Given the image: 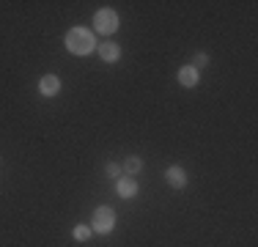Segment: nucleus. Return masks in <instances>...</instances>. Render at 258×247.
<instances>
[{"instance_id":"obj_12","label":"nucleus","mask_w":258,"mask_h":247,"mask_svg":"<svg viewBox=\"0 0 258 247\" xmlns=\"http://www.w3.org/2000/svg\"><path fill=\"white\" fill-rule=\"evenodd\" d=\"M206 64H209V55H206V52H198V55H195V64H192V66H195V69H198V72L204 69Z\"/></svg>"},{"instance_id":"obj_4","label":"nucleus","mask_w":258,"mask_h":247,"mask_svg":"<svg viewBox=\"0 0 258 247\" xmlns=\"http://www.w3.org/2000/svg\"><path fill=\"white\" fill-rule=\"evenodd\" d=\"M60 91V80L55 77V74H44V77L39 80V94L41 96H55Z\"/></svg>"},{"instance_id":"obj_2","label":"nucleus","mask_w":258,"mask_h":247,"mask_svg":"<svg viewBox=\"0 0 258 247\" xmlns=\"http://www.w3.org/2000/svg\"><path fill=\"white\" fill-rule=\"evenodd\" d=\"M94 28L99 30V33H104V36L115 33V30H118V14H115L113 9H102V11H96V17H94Z\"/></svg>"},{"instance_id":"obj_3","label":"nucleus","mask_w":258,"mask_h":247,"mask_svg":"<svg viewBox=\"0 0 258 247\" xmlns=\"http://www.w3.org/2000/svg\"><path fill=\"white\" fill-rule=\"evenodd\" d=\"M91 231H96V233H110L115 228V214H113V209L110 206H99L94 212V222H91Z\"/></svg>"},{"instance_id":"obj_10","label":"nucleus","mask_w":258,"mask_h":247,"mask_svg":"<svg viewBox=\"0 0 258 247\" xmlns=\"http://www.w3.org/2000/svg\"><path fill=\"white\" fill-rule=\"evenodd\" d=\"M75 239H77V242H88V239H91V228L83 225V222L75 225Z\"/></svg>"},{"instance_id":"obj_5","label":"nucleus","mask_w":258,"mask_h":247,"mask_svg":"<svg viewBox=\"0 0 258 247\" xmlns=\"http://www.w3.org/2000/svg\"><path fill=\"white\" fill-rule=\"evenodd\" d=\"M179 83L184 88H195V85L201 83V72L195 69V66H181L179 69Z\"/></svg>"},{"instance_id":"obj_11","label":"nucleus","mask_w":258,"mask_h":247,"mask_svg":"<svg viewBox=\"0 0 258 247\" xmlns=\"http://www.w3.org/2000/svg\"><path fill=\"white\" fill-rule=\"evenodd\" d=\"M104 173H107L110 178H115V181H118V178H121V165L110 162V165H107V170H104Z\"/></svg>"},{"instance_id":"obj_8","label":"nucleus","mask_w":258,"mask_h":247,"mask_svg":"<svg viewBox=\"0 0 258 247\" xmlns=\"http://www.w3.org/2000/svg\"><path fill=\"white\" fill-rule=\"evenodd\" d=\"M99 58L107 60V64H115V60L121 58V47L113 44V41H104V44L99 47Z\"/></svg>"},{"instance_id":"obj_7","label":"nucleus","mask_w":258,"mask_h":247,"mask_svg":"<svg viewBox=\"0 0 258 247\" xmlns=\"http://www.w3.org/2000/svg\"><path fill=\"white\" fill-rule=\"evenodd\" d=\"M165 178H168V184H170V187H176V190L187 187V173H184L181 168H176V165L165 170Z\"/></svg>"},{"instance_id":"obj_1","label":"nucleus","mask_w":258,"mask_h":247,"mask_svg":"<svg viewBox=\"0 0 258 247\" xmlns=\"http://www.w3.org/2000/svg\"><path fill=\"white\" fill-rule=\"evenodd\" d=\"M66 49H69L72 55H88L96 49V39L94 33H91L88 28H72L69 33H66Z\"/></svg>"},{"instance_id":"obj_6","label":"nucleus","mask_w":258,"mask_h":247,"mask_svg":"<svg viewBox=\"0 0 258 247\" xmlns=\"http://www.w3.org/2000/svg\"><path fill=\"white\" fill-rule=\"evenodd\" d=\"M115 190H118L121 198H135L138 195V181H135L132 176H121L118 181H115Z\"/></svg>"},{"instance_id":"obj_9","label":"nucleus","mask_w":258,"mask_h":247,"mask_svg":"<svg viewBox=\"0 0 258 247\" xmlns=\"http://www.w3.org/2000/svg\"><path fill=\"white\" fill-rule=\"evenodd\" d=\"M124 170L129 173V176H135V173H140V170H143V159H140V157H129L126 162H124Z\"/></svg>"}]
</instances>
